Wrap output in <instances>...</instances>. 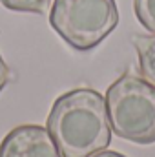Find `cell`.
<instances>
[{"mask_svg": "<svg viewBox=\"0 0 155 157\" xmlns=\"http://www.w3.org/2000/svg\"><path fill=\"white\" fill-rule=\"evenodd\" d=\"M46 128L62 157H91L112 141L106 99L91 88L62 93L51 106Z\"/></svg>", "mask_w": 155, "mask_h": 157, "instance_id": "6da1fadb", "label": "cell"}, {"mask_svg": "<svg viewBox=\"0 0 155 157\" xmlns=\"http://www.w3.org/2000/svg\"><path fill=\"white\" fill-rule=\"evenodd\" d=\"M110 126L117 137L135 144L155 143V86L133 73H122L106 91Z\"/></svg>", "mask_w": 155, "mask_h": 157, "instance_id": "7a4b0ae2", "label": "cell"}, {"mask_svg": "<svg viewBox=\"0 0 155 157\" xmlns=\"http://www.w3.org/2000/svg\"><path fill=\"white\" fill-rule=\"evenodd\" d=\"M49 24L70 48L89 51L119 24L115 0H53Z\"/></svg>", "mask_w": 155, "mask_h": 157, "instance_id": "3957f363", "label": "cell"}, {"mask_svg": "<svg viewBox=\"0 0 155 157\" xmlns=\"http://www.w3.org/2000/svg\"><path fill=\"white\" fill-rule=\"evenodd\" d=\"M0 157H62L47 128L20 124L0 143Z\"/></svg>", "mask_w": 155, "mask_h": 157, "instance_id": "277c9868", "label": "cell"}, {"mask_svg": "<svg viewBox=\"0 0 155 157\" xmlns=\"http://www.w3.org/2000/svg\"><path fill=\"white\" fill-rule=\"evenodd\" d=\"M133 46L139 57L141 75L155 86V35H135Z\"/></svg>", "mask_w": 155, "mask_h": 157, "instance_id": "5b68a950", "label": "cell"}, {"mask_svg": "<svg viewBox=\"0 0 155 157\" xmlns=\"http://www.w3.org/2000/svg\"><path fill=\"white\" fill-rule=\"evenodd\" d=\"M133 9L141 26L155 35V0H133Z\"/></svg>", "mask_w": 155, "mask_h": 157, "instance_id": "8992f818", "label": "cell"}, {"mask_svg": "<svg viewBox=\"0 0 155 157\" xmlns=\"http://www.w3.org/2000/svg\"><path fill=\"white\" fill-rule=\"evenodd\" d=\"M0 4H2L6 9H9V11L42 15V13L47 9L49 0H0Z\"/></svg>", "mask_w": 155, "mask_h": 157, "instance_id": "52a82bcc", "label": "cell"}, {"mask_svg": "<svg viewBox=\"0 0 155 157\" xmlns=\"http://www.w3.org/2000/svg\"><path fill=\"white\" fill-rule=\"evenodd\" d=\"M7 82H9V68H7V64L4 62L2 55H0V91L6 88Z\"/></svg>", "mask_w": 155, "mask_h": 157, "instance_id": "ba28073f", "label": "cell"}, {"mask_svg": "<svg viewBox=\"0 0 155 157\" xmlns=\"http://www.w3.org/2000/svg\"><path fill=\"white\" fill-rule=\"evenodd\" d=\"M91 157H126V155H122V154H119V152H99V154H95V155H91Z\"/></svg>", "mask_w": 155, "mask_h": 157, "instance_id": "9c48e42d", "label": "cell"}]
</instances>
